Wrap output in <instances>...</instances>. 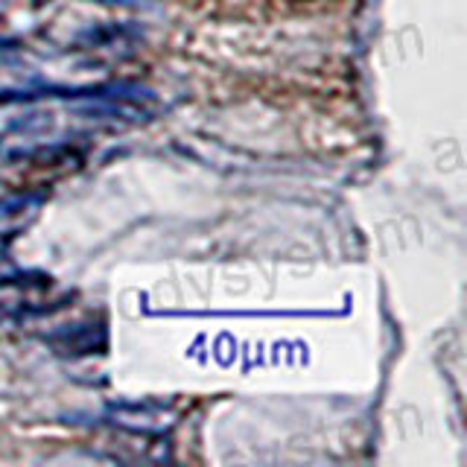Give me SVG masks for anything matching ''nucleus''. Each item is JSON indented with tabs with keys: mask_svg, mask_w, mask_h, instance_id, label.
<instances>
[{
	"mask_svg": "<svg viewBox=\"0 0 467 467\" xmlns=\"http://www.w3.org/2000/svg\"><path fill=\"white\" fill-rule=\"evenodd\" d=\"M53 277L41 272H18L0 277V325H24L47 316L62 301H50Z\"/></svg>",
	"mask_w": 467,
	"mask_h": 467,
	"instance_id": "1",
	"label": "nucleus"
},
{
	"mask_svg": "<svg viewBox=\"0 0 467 467\" xmlns=\"http://www.w3.org/2000/svg\"><path fill=\"white\" fill-rule=\"evenodd\" d=\"M106 418H109V423H114V427L138 432V435L164 432L172 423L170 409L158 406V403H111L106 409Z\"/></svg>",
	"mask_w": 467,
	"mask_h": 467,
	"instance_id": "2",
	"label": "nucleus"
},
{
	"mask_svg": "<svg viewBox=\"0 0 467 467\" xmlns=\"http://www.w3.org/2000/svg\"><path fill=\"white\" fill-rule=\"evenodd\" d=\"M50 348L62 357H88V354H102L109 345V330L102 321H85V325L62 327L47 336Z\"/></svg>",
	"mask_w": 467,
	"mask_h": 467,
	"instance_id": "3",
	"label": "nucleus"
}]
</instances>
